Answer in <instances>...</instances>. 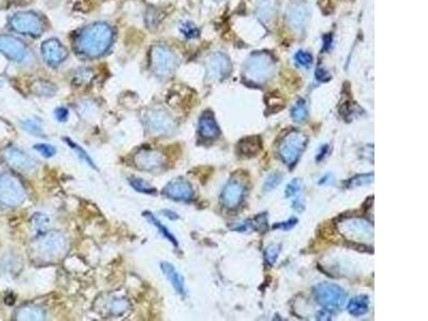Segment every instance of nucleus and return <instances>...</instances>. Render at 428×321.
Here are the masks:
<instances>
[{
  "label": "nucleus",
  "instance_id": "38",
  "mask_svg": "<svg viewBox=\"0 0 428 321\" xmlns=\"http://www.w3.org/2000/svg\"><path fill=\"white\" fill-rule=\"evenodd\" d=\"M126 307H127V303L125 299H116L110 305L111 312L117 315L122 314L126 311Z\"/></svg>",
  "mask_w": 428,
  "mask_h": 321
},
{
  "label": "nucleus",
  "instance_id": "31",
  "mask_svg": "<svg viewBox=\"0 0 428 321\" xmlns=\"http://www.w3.org/2000/svg\"><path fill=\"white\" fill-rule=\"evenodd\" d=\"M32 225L40 232H45L50 225V219L45 214L37 213L32 218Z\"/></svg>",
  "mask_w": 428,
  "mask_h": 321
},
{
  "label": "nucleus",
  "instance_id": "7",
  "mask_svg": "<svg viewBox=\"0 0 428 321\" xmlns=\"http://www.w3.org/2000/svg\"><path fill=\"white\" fill-rule=\"evenodd\" d=\"M151 69L157 76H169L177 67V56L166 46L155 45L150 54Z\"/></svg>",
  "mask_w": 428,
  "mask_h": 321
},
{
  "label": "nucleus",
  "instance_id": "3",
  "mask_svg": "<svg viewBox=\"0 0 428 321\" xmlns=\"http://www.w3.org/2000/svg\"><path fill=\"white\" fill-rule=\"evenodd\" d=\"M308 138L305 134L300 131H291L283 138L278 153L285 164L292 168L306 148Z\"/></svg>",
  "mask_w": 428,
  "mask_h": 321
},
{
  "label": "nucleus",
  "instance_id": "18",
  "mask_svg": "<svg viewBox=\"0 0 428 321\" xmlns=\"http://www.w3.org/2000/svg\"><path fill=\"white\" fill-rule=\"evenodd\" d=\"M198 130H199V134L207 139H211V138H216L220 135V127L218 125V122H216L214 115L210 112V110H207V112H204L201 116V119H199V123H198Z\"/></svg>",
  "mask_w": 428,
  "mask_h": 321
},
{
  "label": "nucleus",
  "instance_id": "25",
  "mask_svg": "<svg viewBox=\"0 0 428 321\" xmlns=\"http://www.w3.org/2000/svg\"><path fill=\"white\" fill-rule=\"evenodd\" d=\"M143 214H144V217L150 222V223L153 224V225L156 227V228L159 229V231H160V233H161L162 236L165 237L169 242H172L174 247H178V241H177V239H176L175 236L173 235V233H172L171 231H169V229L167 228L166 226H164V225L161 223V222L154 217V214H153V213L146 211V212H144Z\"/></svg>",
  "mask_w": 428,
  "mask_h": 321
},
{
  "label": "nucleus",
  "instance_id": "34",
  "mask_svg": "<svg viewBox=\"0 0 428 321\" xmlns=\"http://www.w3.org/2000/svg\"><path fill=\"white\" fill-rule=\"evenodd\" d=\"M34 149H36L41 155L46 157V159H49V157H52L57 152V150L54 146L49 145V144H37L36 146H34Z\"/></svg>",
  "mask_w": 428,
  "mask_h": 321
},
{
  "label": "nucleus",
  "instance_id": "24",
  "mask_svg": "<svg viewBox=\"0 0 428 321\" xmlns=\"http://www.w3.org/2000/svg\"><path fill=\"white\" fill-rule=\"evenodd\" d=\"M45 313L42 308L34 305H28L20 308L16 313L17 320H43Z\"/></svg>",
  "mask_w": 428,
  "mask_h": 321
},
{
  "label": "nucleus",
  "instance_id": "20",
  "mask_svg": "<svg viewBox=\"0 0 428 321\" xmlns=\"http://www.w3.org/2000/svg\"><path fill=\"white\" fill-rule=\"evenodd\" d=\"M262 149V141L260 136H248L238 143V153L244 157H253Z\"/></svg>",
  "mask_w": 428,
  "mask_h": 321
},
{
  "label": "nucleus",
  "instance_id": "42",
  "mask_svg": "<svg viewBox=\"0 0 428 321\" xmlns=\"http://www.w3.org/2000/svg\"><path fill=\"white\" fill-rule=\"evenodd\" d=\"M316 78H317L318 80H321V81H327L331 78V76H330V74L326 71V70L319 68L317 71H316Z\"/></svg>",
  "mask_w": 428,
  "mask_h": 321
},
{
  "label": "nucleus",
  "instance_id": "19",
  "mask_svg": "<svg viewBox=\"0 0 428 321\" xmlns=\"http://www.w3.org/2000/svg\"><path fill=\"white\" fill-rule=\"evenodd\" d=\"M309 8L305 3H298L292 5L288 12V21L290 26L296 29V30H301L305 27L307 20Z\"/></svg>",
  "mask_w": 428,
  "mask_h": 321
},
{
  "label": "nucleus",
  "instance_id": "21",
  "mask_svg": "<svg viewBox=\"0 0 428 321\" xmlns=\"http://www.w3.org/2000/svg\"><path fill=\"white\" fill-rule=\"evenodd\" d=\"M161 269L162 272L164 273V275L166 276L169 283L172 284L174 289L176 290V293L179 294L180 296H184L185 295L184 279L182 275L176 270V268L172 264H169V262L163 261L161 264Z\"/></svg>",
  "mask_w": 428,
  "mask_h": 321
},
{
  "label": "nucleus",
  "instance_id": "16",
  "mask_svg": "<svg viewBox=\"0 0 428 321\" xmlns=\"http://www.w3.org/2000/svg\"><path fill=\"white\" fill-rule=\"evenodd\" d=\"M134 163L144 171H152L164 163V156L156 150H142L134 156Z\"/></svg>",
  "mask_w": 428,
  "mask_h": 321
},
{
  "label": "nucleus",
  "instance_id": "35",
  "mask_svg": "<svg viewBox=\"0 0 428 321\" xmlns=\"http://www.w3.org/2000/svg\"><path fill=\"white\" fill-rule=\"evenodd\" d=\"M281 178H283V177H281V174L278 173H275L270 174V176L266 179V182H265V185H263V189H265V191H272L273 189L277 188V186L280 183Z\"/></svg>",
  "mask_w": 428,
  "mask_h": 321
},
{
  "label": "nucleus",
  "instance_id": "12",
  "mask_svg": "<svg viewBox=\"0 0 428 321\" xmlns=\"http://www.w3.org/2000/svg\"><path fill=\"white\" fill-rule=\"evenodd\" d=\"M246 188L242 181L230 180L222 191L221 199L225 207L233 209L237 208L244 199Z\"/></svg>",
  "mask_w": 428,
  "mask_h": 321
},
{
  "label": "nucleus",
  "instance_id": "39",
  "mask_svg": "<svg viewBox=\"0 0 428 321\" xmlns=\"http://www.w3.org/2000/svg\"><path fill=\"white\" fill-rule=\"evenodd\" d=\"M298 223V219L296 218H291L288 221L286 222H280V223H277L273 225V229H279V230H289L291 228H294V227L297 225Z\"/></svg>",
  "mask_w": 428,
  "mask_h": 321
},
{
  "label": "nucleus",
  "instance_id": "37",
  "mask_svg": "<svg viewBox=\"0 0 428 321\" xmlns=\"http://www.w3.org/2000/svg\"><path fill=\"white\" fill-rule=\"evenodd\" d=\"M296 61L298 64H300L302 67H309L313 62V57L308 52L305 51H298L296 54Z\"/></svg>",
  "mask_w": 428,
  "mask_h": 321
},
{
  "label": "nucleus",
  "instance_id": "10",
  "mask_svg": "<svg viewBox=\"0 0 428 321\" xmlns=\"http://www.w3.org/2000/svg\"><path fill=\"white\" fill-rule=\"evenodd\" d=\"M4 157L11 166L24 173H32L37 168L36 161L19 148H8L4 152Z\"/></svg>",
  "mask_w": 428,
  "mask_h": 321
},
{
  "label": "nucleus",
  "instance_id": "22",
  "mask_svg": "<svg viewBox=\"0 0 428 321\" xmlns=\"http://www.w3.org/2000/svg\"><path fill=\"white\" fill-rule=\"evenodd\" d=\"M256 12L260 20L265 22L271 21L277 12V0H258Z\"/></svg>",
  "mask_w": 428,
  "mask_h": 321
},
{
  "label": "nucleus",
  "instance_id": "15",
  "mask_svg": "<svg viewBox=\"0 0 428 321\" xmlns=\"http://www.w3.org/2000/svg\"><path fill=\"white\" fill-rule=\"evenodd\" d=\"M208 74L211 78L222 79L229 74L231 70V63L228 58L223 52H214L211 55L207 62Z\"/></svg>",
  "mask_w": 428,
  "mask_h": 321
},
{
  "label": "nucleus",
  "instance_id": "8",
  "mask_svg": "<svg viewBox=\"0 0 428 321\" xmlns=\"http://www.w3.org/2000/svg\"><path fill=\"white\" fill-rule=\"evenodd\" d=\"M339 229L345 238L353 241H364L373 237V226L361 219L344 220L339 224Z\"/></svg>",
  "mask_w": 428,
  "mask_h": 321
},
{
  "label": "nucleus",
  "instance_id": "11",
  "mask_svg": "<svg viewBox=\"0 0 428 321\" xmlns=\"http://www.w3.org/2000/svg\"><path fill=\"white\" fill-rule=\"evenodd\" d=\"M146 125L155 134H168L175 130V122L167 113L162 110H152L146 116Z\"/></svg>",
  "mask_w": 428,
  "mask_h": 321
},
{
  "label": "nucleus",
  "instance_id": "14",
  "mask_svg": "<svg viewBox=\"0 0 428 321\" xmlns=\"http://www.w3.org/2000/svg\"><path fill=\"white\" fill-rule=\"evenodd\" d=\"M42 55L44 60L51 67L61 64L67 58V49L57 39L46 40L42 44Z\"/></svg>",
  "mask_w": 428,
  "mask_h": 321
},
{
  "label": "nucleus",
  "instance_id": "27",
  "mask_svg": "<svg viewBox=\"0 0 428 321\" xmlns=\"http://www.w3.org/2000/svg\"><path fill=\"white\" fill-rule=\"evenodd\" d=\"M130 184L132 185V188L134 190H136L137 192L144 193V194H155V189L153 186H151L148 182H146L144 179L140 178H131L130 179Z\"/></svg>",
  "mask_w": 428,
  "mask_h": 321
},
{
  "label": "nucleus",
  "instance_id": "6",
  "mask_svg": "<svg viewBox=\"0 0 428 321\" xmlns=\"http://www.w3.org/2000/svg\"><path fill=\"white\" fill-rule=\"evenodd\" d=\"M26 192L19 179L11 174L0 176V203L9 207H16L24 202Z\"/></svg>",
  "mask_w": 428,
  "mask_h": 321
},
{
  "label": "nucleus",
  "instance_id": "29",
  "mask_svg": "<svg viewBox=\"0 0 428 321\" xmlns=\"http://www.w3.org/2000/svg\"><path fill=\"white\" fill-rule=\"evenodd\" d=\"M374 181V173H363V174H357V176L351 178L348 180V182L346 183V186H347L348 189L351 188H357V186H362L371 183Z\"/></svg>",
  "mask_w": 428,
  "mask_h": 321
},
{
  "label": "nucleus",
  "instance_id": "23",
  "mask_svg": "<svg viewBox=\"0 0 428 321\" xmlns=\"http://www.w3.org/2000/svg\"><path fill=\"white\" fill-rule=\"evenodd\" d=\"M348 312L354 317H360L369 311V297L361 295L352 297L348 303Z\"/></svg>",
  "mask_w": 428,
  "mask_h": 321
},
{
  "label": "nucleus",
  "instance_id": "5",
  "mask_svg": "<svg viewBox=\"0 0 428 321\" xmlns=\"http://www.w3.org/2000/svg\"><path fill=\"white\" fill-rule=\"evenodd\" d=\"M68 247L67 239L63 233L51 231L46 233L37 241V254L41 260L51 261L59 258L66 253Z\"/></svg>",
  "mask_w": 428,
  "mask_h": 321
},
{
  "label": "nucleus",
  "instance_id": "36",
  "mask_svg": "<svg viewBox=\"0 0 428 321\" xmlns=\"http://www.w3.org/2000/svg\"><path fill=\"white\" fill-rule=\"evenodd\" d=\"M23 126H24L25 130L27 132H29L30 134H33V135H42V127L38 123L37 121L28 119L26 121L23 122Z\"/></svg>",
  "mask_w": 428,
  "mask_h": 321
},
{
  "label": "nucleus",
  "instance_id": "44",
  "mask_svg": "<svg viewBox=\"0 0 428 321\" xmlns=\"http://www.w3.org/2000/svg\"><path fill=\"white\" fill-rule=\"evenodd\" d=\"M163 213H164V215H165V217L168 218L169 220H178V219H179V217L177 215V213H175V212L171 211V210H164Z\"/></svg>",
  "mask_w": 428,
  "mask_h": 321
},
{
  "label": "nucleus",
  "instance_id": "30",
  "mask_svg": "<svg viewBox=\"0 0 428 321\" xmlns=\"http://www.w3.org/2000/svg\"><path fill=\"white\" fill-rule=\"evenodd\" d=\"M279 253H280V245L279 244L268 245L266 250H265V258L270 266H273L275 262H277Z\"/></svg>",
  "mask_w": 428,
  "mask_h": 321
},
{
  "label": "nucleus",
  "instance_id": "41",
  "mask_svg": "<svg viewBox=\"0 0 428 321\" xmlns=\"http://www.w3.org/2000/svg\"><path fill=\"white\" fill-rule=\"evenodd\" d=\"M182 32L184 33V36L186 37H196V34L198 33L197 29L190 24H185L182 27Z\"/></svg>",
  "mask_w": 428,
  "mask_h": 321
},
{
  "label": "nucleus",
  "instance_id": "33",
  "mask_svg": "<svg viewBox=\"0 0 428 321\" xmlns=\"http://www.w3.org/2000/svg\"><path fill=\"white\" fill-rule=\"evenodd\" d=\"M34 87H36L34 92L38 96H52L56 91L55 87L50 83H46V81H38L37 85H34Z\"/></svg>",
  "mask_w": 428,
  "mask_h": 321
},
{
  "label": "nucleus",
  "instance_id": "32",
  "mask_svg": "<svg viewBox=\"0 0 428 321\" xmlns=\"http://www.w3.org/2000/svg\"><path fill=\"white\" fill-rule=\"evenodd\" d=\"M303 189V182L301 179H294L291 181L290 183H288V185L286 186V191H285V196L287 198H291L296 196L297 194H299Z\"/></svg>",
  "mask_w": 428,
  "mask_h": 321
},
{
  "label": "nucleus",
  "instance_id": "17",
  "mask_svg": "<svg viewBox=\"0 0 428 321\" xmlns=\"http://www.w3.org/2000/svg\"><path fill=\"white\" fill-rule=\"evenodd\" d=\"M165 194L175 200H191L194 196V190L185 180H174L165 188Z\"/></svg>",
  "mask_w": 428,
  "mask_h": 321
},
{
  "label": "nucleus",
  "instance_id": "4",
  "mask_svg": "<svg viewBox=\"0 0 428 321\" xmlns=\"http://www.w3.org/2000/svg\"><path fill=\"white\" fill-rule=\"evenodd\" d=\"M314 295L316 301L329 312L341 311L347 300V295L344 289L331 283H321L315 286Z\"/></svg>",
  "mask_w": 428,
  "mask_h": 321
},
{
  "label": "nucleus",
  "instance_id": "40",
  "mask_svg": "<svg viewBox=\"0 0 428 321\" xmlns=\"http://www.w3.org/2000/svg\"><path fill=\"white\" fill-rule=\"evenodd\" d=\"M55 117L59 122L67 121L69 118V110L64 107H59L55 110Z\"/></svg>",
  "mask_w": 428,
  "mask_h": 321
},
{
  "label": "nucleus",
  "instance_id": "43",
  "mask_svg": "<svg viewBox=\"0 0 428 321\" xmlns=\"http://www.w3.org/2000/svg\"><path fill=\"white\" fill-rule=\"evenodd\" d=\"M327 152H329V146H327V145H325L324 147H322L321 150H320V152H319V155H318V157H317V160L320 161V160L324 159V157H326V155L327 154Z\"/></svg>",
  "mask_w": 428,
  "mask_h": 321
},
{
  "label": "nucleus",
  "instance_id": "45",
  "mask_svg": "<svg viewBox=\"0 0 428 321\" xmlns=\"http://www.w3.org/2000/svg\"><path fill=\"white\" fill-rule=\"evenodd\" d=\"M333 180H334V178H333L332 174H331V173H327V176H325L324 178H321V179H320L319 183H320V184H329V183L333 182Z\"/></svg>",
  "mask_w": 428,
  "mask_h": 321
},
{
  "label": "nucleus",
  "instance_id": "9",
  "mask_svg": "<svg viewBox=\"0 0 428 321\" xmlns=\"http://www.w3.org/2000/svg\"><path fill=\"white\" fill-rule=\"evenodd\" d=\"M11 26L15 31L30 36H38L43 30V24L39 16L32 12H19L12 16Z\"/></svg>",
  "mask_w": 428,
  "mask_h": 321
},
{
  "label": "nucleus",
  "instance_id": "26",
  "mask_svg": "<svg viewBox=\"0 0 428 321\" xmlns=\"http://www.w3.org/2000/svg\"><path fill=\"white\" fill-rule=\"evenodd\" d=\"M63 141L66 142V143L69 145V147L71 148V149H73V150L75 151V153L77 154V155L80 157V159L83 160L85 163H87L88 165L91 166L93 169H98L97 166H96V164H95V163H93L92 159L90 157V155L86 152V150H84L83 148L80 147V146H78L77 144L74 143L73 141H71V139H70L69 137L63 138Z\"/></svg>",
  "mask_w": 428,
  "mask_h": 321
},
{
  "label": "nucleus",
  "instance_id": "13",
  "mask_svg": "<svg viewBox=\"0 0 428 321\" xmlns=\"http://www.w3.org/2000/svg\"><path fill=\"white\" fill-rule=\"evenodd\" d=\"M0 51L17 62L25 60L28 55L26 46L22 41L12 36H0Z\"/></svg>",
  "mask_w": 428,
  "mask_h": 321
},
{
  "label": "nucleus",
  "instance_id": "28",
  "mask_svg": "<svg viewBox=\"0 0 428 321\" xmlns=\"http://www.w3.org/2000/svg\"><path fill=\"white\" fill-rule=\"evenodd\" d=\"M291 117L296 122H303L307 117L306 104L303 100H299L291 109Z\"/></svg>",
  "mask_w": 428,
  "mask_h": 321
},
{
  "label": "nucleus",
  "instance_id": "2",
  "mask_svg": "<svg viewBox=\"0 0 428 321\" xmlns=\"http://www.w3.org/2000/svg\"><path fill=\"white\" fill-rule=\"evenodd\" d=\"M275 66L272 56L268 52L261 51L252 55L246 62L244 75L245 78L252 83L262 84L271 78L274 73Z\"/></svg>",
  "mask_w": 428,
  "mask_h": 321
},
{
  "label": "nucleus",
  "instance_id": "1",
  "mask_svg": "<svg viewBox=\"0 0 428 321\" xmlns=\"http://www.w3.org/2000/svg\"><path fill=\"white\" fill-rule=\"evenodd\" d=\"M113 30L105 23L85 28L77 38V49L88 57H99L106 51L113 42Z\"/></svg>",
  "mask_w": 428,
  "mask_h": 321
}]
</instances>
